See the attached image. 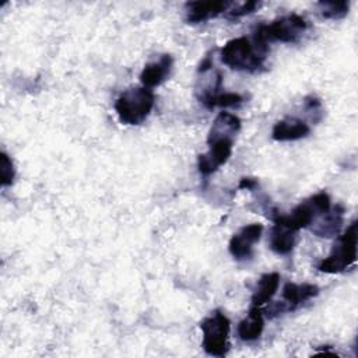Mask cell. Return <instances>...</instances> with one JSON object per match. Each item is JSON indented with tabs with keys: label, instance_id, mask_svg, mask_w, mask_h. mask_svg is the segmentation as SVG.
Returning a JSON list of instances; mask_svg holds the SVG:
<instances>
[{
	"label": "cell",
	"instance_id": "cell-1",
	"mask_svg": "<svg viewBox=\"0 0 358 358\" xmlns=\"http://www.w3.org/2000/svg\"><path fill=\"white\" fill-rule=\"evenodd\" d=\"M266 48L259 46L253 39L248 36H239L228 41L221 48V60L232 70L255 71L263 66Z\"/></svg>",
	"mask_w": 358,
	"mask_h": 358
},
{
	"label": "cell",
	"instance_id": "cell-2",
	"mask_svg": "<svg viewBox=\"0 0 358 358\" xmlns=\"http://www.w3.org/2000/svg\"><path fill=\"white\" fill-rule=\"evenodd\" d=\"M155 105V95L150 88L133 87L123 91L115 102L117 117L124 124H141Z\"/></svg>",
	"mask_w": 358,
	"mask_h": 358
},
{
	"label": "cell",
	"instance_id": "cell-3",
	"mask_svg": "<svg viewBox=\"0 0 358 358\" xmlns=\"http://www.w3.org/2000/svg\"><path fill=\"white\" fill-rule=\"evenodd\" d=\"M306 28H308V22L303 17L298 14H289V15L277 18L270 24L259 25L252 39L259 46L268 49V43L271 42H284V43L296 42L303 35Z\"/></svg>",
	"mask_w": 358,
	"mask_h": 358
},
{
	"label": "cell",
	"instance_id": "cell-4",
	"mask_svg": "<svg viewBox=\"0 0 358 358\" xmlns=\"http://www.w3.org/2000/svg\"><path fill=\"white\" fill-rule=\"evenodd\" d=\"M357 260V221H352L333 245L330 255L323 259L317 270L327 274H337L351 267Z\"/></svg>",
	"mask_w": 358,
	"mask_h": 358
},
{
	"label": "cell",
	"instance_id": "cell-5",
	"mask_svg": "<svg viewBox=\"0 0 358 358\" xmlns=\"http://www.w3.org/2000/svg\"><path fill=\"white\" fill-rule=\"evenodd\" d=\"M330 197L326 192H319L312 197L299 203L289 214L275 215L274 224H281L294 231H299L302 228L309 227L319 215L330 210Z\"/></svg>",
	"mask_w": 358,
	"mask_h": 358
},
{
	"label": "cell",
	"instance_id": "cell-6",
	"mask_svg": "<svg viewBox=\"0 0 358 358\" xmlns=\"http://www.w3.org/2000/svg\"><path fill=\"white\" fill-rule=\"evenodd\" d=\"M203 331V348L208 355L224 357L229 350V319L221 312L214 310L200 323Z\"/></svg>",
	"mask_w": 358,
	"mask_h": 358
},
{
	"label": "cell",
	"instance_id": "cell-7",
	"mask_svg": "<svg viewBox=\"0 0 358 358\" xmlns=\"http://www.w3.org/2000/svg\"><path fill=\"white\" fill-rule=\"evenodd\" d=\"M234 138L229 136L220 134H208L207 144L208 151L200 154L197 158L199 172L204 176H208L220 169L229 159L234 148Z\"/></svg>",
	"mask_w": 358,
	"mask_h": 358
},
{
	"label": "cell",
	"instance_id": "cell-8",
	"mask_svg": "<svg viewBox=\"0 0 358 358\" xmlns=\"http://www.w3.org/2000/svg\"><path fill=\"white\" fill-rule=\"evenodd\" d=\"M263 234V225L262 224H249L236 234L229 241L228 249L229 253L236 260H246L250 259L253 255V245L259 242L260 236Z\"/></svg>",
	"mask_w": 358,
	"mask_h": 358
},
{
	"label": "cell",
	"instance_id": "cell-9",
	"mask_svg": "<svg viewBox=\"0 0 358 358\" xmlns=\"http://www.w3.org/2000/svg\"><path fill=\"white\" fill-rule=\"evenodd\" d=\"M231 6L229 1L222 0H210V1H189L185 6L186 11V21L190 24L204 22L210 18L217 17L218 14L227 11Z\"/></svg>",
	"mask_w": 358,
	"mask_h": 358
},
{
	"label": "cell",
	"instance_id": "cell-10",
	"mask_svg": "<svg viewBox=\"0 0 358 358\" xmlns=\"http://www.w3.org/2000/svg\"><path fill=\"white\" fill-rule=\"evenodd\" d=\"M172 64L173 60L171 55H162L158 60L145 64L140 74V81L143 87L151 90L154 87L161 85L169 77Z\"/></svg>",
	"mask_w": 358,
	"mask_h": 358
},
{
	"label": "cell",
	"instance_id": "cell-11",
	"mask_svg": "<svg viewBox=\"0 0 358 358\" xmlns=\"http://www.w3.org/2000/svg\"><path fill=\"white\" fill-rule=\"evenodd\" d=\"M309 131L310 127L306 122L296 117H285L274 124L271 137L275 141H295L306 137Z\"/></svg>",
	"mask_w": 358,
	"mask_h": 358
},
{
	"label": "cell",
	"instance_id": "cell-12",
	"mask_svg": "<svg viewBox=\"0 0 358 358\" xmlns=\"http://www.w3.org/2000/svg\"><path fill=\"white\" fill-rule=\"evenodd\" d=\"M343 217H344V208L341 206L330 207L326 213L319 215L309 227L310 231L322 238H330L338 234L341 224H343Z\"/></svg>",
	"mask_w": 358,
	"mask_h": 358
},
{
	"label": "cell",
	"instance_id": "cell-13",
	"mask_svg": "<svg viewBox=\"0 0 358 358\" xmlns=\"http://www.w3.org/2000/svg\"><path fill=\"white\" fill-rule=\"evenodd\" d=\"M264 329V316L263 309L257 306H252L245 319H242L238 324V336L243 341H253L259 338Z\"/></svg>",
	"mask_w": 358,
	"mask_h": 358
},
{
	"label": "cell",
	"instance_id": "cell-14",
	"mask_svg": "<svg viewBox=\"0 0 358 358\" xmlns=\"http://www.w3.org/2000/svg\"><path fill=\"white\" fill-rule=\"evenodd\" d=\"M296 241V231L284 227L281 224H274L270 231L268 245L270 249L277 255H288L295 246Z\"/></svg>",
	"mask_w": 358,
	"mask_h": 358
},
{
	"label": "cell",
	"instance_id": "cell-15",
	"mask_svg": "<svg viewBox=\"0 0 358 358\" xmlns=\"http://www.w3.org/2000/svg\"><path fill=\"white\" fill-rule=\"evenodd\" d=\"M317 294H319V288L308 282H303V284L287 282L282 288V299L288 303V309H294L302 305L303 302L309 301Z\"/></svg>",
	"mask_w": 358,
	"mask_h": 358
},
{
	"label": "cell",
	"instance_id": "cell-16",
	"mask_svg": "<svg viewBox=\"0 0 358 358\" xmlns=\"http://www.w3.org/2000/svg\"><path fill=\"white\" fill-rule=\"evenodd\" d=\"M280 285V274L278 273H266L263 274L256 285V289L252 295V306L262 308L275 295Z\"/></svg>",
	"mask_w": 358,
	"mask_h": 358
},
{
	"label": "cell",
	"instance_id": "cell-17",
	"mask_svg": "<svg viewBox=\"0 0 358 358\" xmlns=\"http://www.w3.org/2000/svg\"><path fill=\"white\" fill-rule=\"evenodd\" d=\"M317 6L320 7V13L324 18H330V20H338L343 18L344 15H347L348 8H350V3L345 0L341 1H320L317 3Z\"/></svg>",
	"mask_w": 358,
	"mask_h": 358
},
{
	"label": "cell",
	"instance_id": "cell-18",
	"mask_svg": "<svg viewBox=\"0 0 358 358\" xmlns=\"http://www.w3.org/2000/svg\"><path fill=\"white\" fill-rule=\"evenodd\" d=\"M14 178H15V169H14L13 159L6 152H1L0 154V179H1V185L4 187L11 186L14 183Z\"/></svg>",
	"mask_w": 358,
	"mask_h": 358
},
{
	"label": "cell",
	"instance_id": "cell-19",
	"mask_svg": "<svg viewBox=\"0 0 358 358\" xmlns=\"http://www.w3.org/2000/svg\"><path fill=\"white\" fill-rule=\"evenodd\" d=\"M243 102V96L236 92H221L218 96L213 99L210 103L208 109L213 108H228V106H235Z\"/></svg>",
	"mask_w": 358,
	"mask_h": 358
},
{
	"label": "cell",
	"instance_id": "cell-20",
	"mask_svg": "<svg viewBox=\"0 0 358 358\" xmlns=\"http://www.w3.org/2000/svg\"><path fill=\"white\" fill-rule=\"evenodd\" d=\"M259 6H260V3L259 1H246V3H243V4H241L239 7H236L235 10H232V11H229V18L231 20H236V18H241V17H243V15H248V14H250V13H253L256 8H259Z\"/></svg>",
	"mask_w": 358,
	"mask_h": 358
},
{
	"label": "cell",
	"instance_id": "cell-21",
	"mask_svg": "<svg viewBox=\"0 0 358 358\" xmlns=\"http://www.w3.org/2000/svg\"><path fill=\"white\" fill-rule=\"evenodd\" d=\"M256 185V180H253V179H250V178H243L242 180H241V183H239V189H252L253 186Z\"/></svg>",
	"mask_w": 358,
	"mask_h": 358
}]
</instances>
